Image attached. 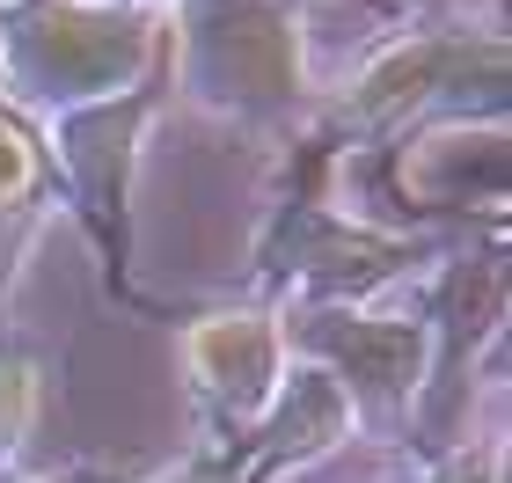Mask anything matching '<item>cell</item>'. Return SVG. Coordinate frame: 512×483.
Masks as SVG:
<instances>
[]
</instances>
